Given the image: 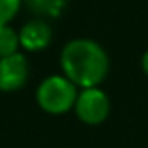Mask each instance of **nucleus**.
<instances>
[{
    "label": "nucleus",
    "instance_id": "nucleus-1",
    "mask_svg": "<svg viewBox=\"0 0 148 148\" xmlns=\"http://www.w3.org/2000/svg\"><path fill=\"white\" fill-rule=\"evenodd\" d=\"M62 75H66L79 90L99 86L109 73V54L98 41L77 38L62 47Z\"/></svg>",
    "mask_w": 148,
    "mask_h": 148
},
{
    "label": "nucleus",
    "instance_id": "nucleus-2",
    "mask_svg": "<svg viewBox=\"0 0 148 148\" xmlns=\"http://www.w3.org/2000/svg\"><path fill=\"white\" fill-rule=\"evenodd\" d=\"M79 88L66 75H49L36 88V101L49 114H64L73 111Z\"/></svg>",
    "mask_w": 148,
    "mask_h": 148
},
{
    "label": "nucleus",
    "instance_id": "nucleus-3",
    "mask_svg": "<svg viewBox=\"0 0 148 148\" xmlns=\"http://www.w3.org/2000/svg\"><path fill=\"white\" fill-rule=\"evenodd\" d=\"M73 111L83 124L99 126L107 120L109 112H111V99L99 86L83 88V90H79Z\"/></svg>",
    "mask_w": 148,
    "mask_h": 148
},
{
    "label": "nucleus",
    "instance_id": "nucleus-4",
    "mask_svg": "<svg viewBox=\"0 0 148 148\" xmlns=\"http://www.w3.org/2000/svg\"><path fill=\"white\" fill-rule=\"evenodd\" d=\"M30 75L28 58L19 51L11 56L0 58V92H17L26 84Z\"/></svg>",
    "mask_w": 148,
    "mask_h": 148
},
{
    "label": "nucleus",
    "instance_id": "nucleus-5",
    "mask_svg": "<svg viewBox=\"0 0 148 148\" xmlns=\"http://www.w3.org/2000/svg\"><path fill=\"white\" fill-rule=\"evenodd\" d=\"M53 40V28L43 19H30L19 30V41L21 47L28 53L43 51Z\"/></svg>",
    "mask_w": 148,
    "mask_h": 148
},
{
    "label": "nucleus",
    "instance_id": "nucleus-6",
    "mask_svg": "<svg viewBox=\"0 0 148 148\" xmlns=\"http://www.w3.org/2000/svg\"><path fill=\"white\" fill-rule=\"evenodd\" d=\"M21 41H19V30H15L11 25L0 26V58L11 56L19 53Z\"/></svg>",
    "mask_w": 148,
    "mask_h": 148
},
{
    "label": "nucleus",
    "instance_id": "nucleus-7",
    "mask_svg": "<svg viewBox=\"0 0 148 148\" xmlns=\"http://www.w3.org/2000/svg\"><path fill=\"white\" fill-rule=\"evenodd\" d=\"M23 0H0V26L10 25L17 17Z\"/></svg>",
    "mask_w": 148,
    "mask_h": 148
},
{
    "label": "nucleus",
    "instance_id": "nucleus-8",
    "mask_svg": "<svg viewBox=\"0 0 148 148\" xmlns=\"http://www.w3.org/2000/svg\"><path fill=\"white\" fill-rule=\"evenodd\" d=\"M141 68H143V71L148 75V51L143 54V58H141Z\"/></svg>",
    "mask_w": 148,
    "mask_h": 148
}]
</instances>
